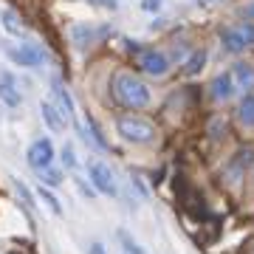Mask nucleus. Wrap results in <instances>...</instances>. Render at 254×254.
Segmentation results:
<instances>
[{"label":"nucleus","instance_id":"obj_5","mask_svg":"<svg viewBox=\"0 0 254 254\" xmlns=\"http://www.w3.org/2000/svg\"><path fill=\"white\" fill-rule=\"evenodd\" d=\"M170 57L164 54V51H155V48H144V51H138V68L150 76H167L170 73Z\"/></svg>","mask_w":254,"mask_h":254},{"label":"nucleus","instance_id":"obj_3","mask_svg":"<svg viewBox=\"0 0 254 254\" xmlns=\"http://www.w3.org/2000/svg\"><path fill=\"white\" fill-rule=\"evenodd\" d=\"M6 57H9L14 65L20 68H40L46 63V51L34 43H23V46H9L6 48Z\"/></svg>","mask_w":254,"mask_h":254},{"label":"nucleus","instance_id":"obj_28","mask_svg":"<svg viewBox=\"0 0 254 254\" xmlns=\"http://www.w3.org/2000/svg\"><path fill=\"white\" fill-rule=\"evenodd\" d=\"M93 6H99V9H108V11H116L119 9V0H88Z\"/></svg>","mask_w":254,"mask_h":254},{"label":"nucleus","instance_id":"obj_4","mask_svg":"<svg viewBox=\"0 0 254 254\" xmlns=\"http://www.w3.org/2000/svg\"><path fill=\"white\" fill-rule=\"evenodd\" d=\"M54 141L51 138H37V141H31L26 150V161L28 167H34L37 173H43V170H48L51 164H54Z\"/></svg>","mask_w":254,"mask_h":254},{"label":"nucleus","instance_id":"obj_13","mask_svg":"<svg viewBox=\"0 0 254 254\" xmlns=\"http://www.w3.org/2000/svg\"><path fill=\"white\" fill-rule=\"evenodd\" d=\"M0 102H3L6 108H20V105H23V93L14 88L11 76H3V79H0Z\"/></svg>","mask_w":254,"mask_h":254},{"label":"nucleus","instance_id":"obj_16","mask_svg":"<svg viewBox=\"0 0 254 254\" xmlns=\"http://www.w3.org/2000/svg\"><path fill=\"white\" fill-rule=\"evenodd\" d=\"M37 195H40V200H43V203H46L48 209H51V215H57V218H63V206H60V200H57V195L51 190H48V187H43V184H40V187H37Z\"/></svg>","mask_w":254,"mask_h":254},{"label":"nucleus","instance_id":"obj_19","mask_svg":"<svg viewBox=\"0 0 254 254\" xmlns=\"http://www.w3.org/2000/svg\"><path fill=\"white\" fill-rule=\"evenodd\" d=\"M0 20H3V26H6V31H9V34H20V20H17V14H14L11 9L0 11Z\"/></svg>","mask_w":254,"mask_h":254},{"label":"nucleus","instance_id":"obj_14","mask_svg":"<svg viewBox=\"0 0 254 254\" xmlns=\"http://www.w3.org/2000/svg\"><path fill=\"white\" fill-rule=\"evenodd\" d=\"M220 43H223V48L226 51H232V54H240V51H246V40H243V34L237 31V26L232 28H220Z\"/></svg>","mask_w":254,"mask_h":254},{"label":"nucleus","instance_id":"obj_23","mask_svg":"<svg viewBox=\"0 0 254 254\" xmlns=\"http://www.w3.org/2000/svg\"><path fill=\"white\" fill-rule=\"evenodd\" d=\"M73 181H76V187H79L82 198H88V200H96V195H99V192L93 190V184H85L82 178H73Z\"/></svg>","mask_w":254,"mask_h":254},{"label":"nucleus","instance_id":"obj_10","mask_svg":"<svg viewBox=\"0 0 254 254\" xmlns=\"http://www.w3.org/2000/svg\"><path fill=\"white\" fill-rule=\"evenodd\" d=\"M40 113H43V122H46L54 133H65V125H68V119H65V113L60 108H57L51 99H46L43 105H40Z\"/></svg>","mask_w":254,"mask_h":254},{"label":"nucleus","instance_id":"obj_17","mask_svg":"<svg viewBox=\"0 0 254 254\" xmlns=\"http://www.w3.org/2000/svg\"><path fill=\"white\" fill-rule=\"evenodd\" d=\"M37 178H40V184L43 187H60L63 184V178H65V173L63 170H57V167H48V170H43V173H37Z\"/></svg>","mask_w":254,"mask_h":254},{"label":"nucleus","instance_id":"obj_22","mask_svg":"<svg viewBox=\"0 0 254 254\" xmlns=\"http://www.w3.org/2000/svg\"><path fill=\"white\" fill-rule=\"evenodd\" d=\"M11 184H14V190H17V195L23 198V203H26V206H34V198H31V192H28V187H26V184L20 181V178H11Z\"/></svg>","mask_w":254,"mask_h":254},{"label":"nucleus","instance_id":"obj_20","mask_svg":"<svg viewBox=\"0 0 254 254\" xmlns=\"http://www.w3.org/2000/svg\"><path fill=\"white\" fill-rule=\"evenodd\" d=\"M119 240H122V249H125V254H147L141 246L133 240V237L127 235V232H119Z\"/></svg>","mask_w":254,"mask_h":254},{"label":"nucleus","instance_id":"obj_9","mask_svg":"<svg viewBox=\"0 0 254 254\" xmlns=\"http://www.w3.org/2000/svg\"><path fill=\"white\" fill-rule=\"evenodd\" d=\"M237 93L235 79H232V71H223L212 79V99L215 102H229Z\"/></svg>","mask_w":254,"mask_h":254},{"label":"nucleus","instance_id":"obj_25","mask_svg":"<svg viewBox=\"0 0 254 254\" xmlns=\"http://www.w3.org/2000/svg\"><path fill=\"white\" fill-rule=\"evenodd\" d=\"M209 133H212V138L226 136V122H223V119H212V125H209Z\"/></svg>","mask_w":254,"mask_h":254},{"label":"nucleus","instance_id":"obj_8","mask_svg":"<svg viewBox=\"0 0 254 254\" xmlns=\"http://www.w3.org/2000/svg\"><path fill=\"white\" fill-rule=\"evenodd\" d=\"M229 71H232V79H235V88H237V91H246V93L254 91V65H252V63L240 60V63H235Z\"/></svg>","mask_w":254,"mask_h":254},{"label":"nucleus","instance_id":"obj_7","mask_svg":"<svg viewBox=\"0 0 254 254\" xmlns=\"http://www.w3.org/2000/svg\"><path fill=\"white\" fill-rule=\"evenodd\" d=\"M252 161H254V150H237V153L223 164V178H226V184H237L240 178H246Z\"/></svg>","mask_w":254,"mask_h":254},{"label":"nucleus","instance_id":"obj_26","mask_svg":"<svg viewBox=\"0 0 254 254\" xmlns=\"http://www.w3.org/2000/svg\"><path fill=\"white\" fill-rule=\"evenodd\" d=\"M237 11H240V17H243L246 23H254V0H246Z\"/></svg>","mask_w":254,"mask_h":254},{"label":"nucleus","instance_id":"obj_21","mask_svg":"<svg viewBox=\"0 0 254 254\" xmlns=\"http://www.w3.org/2000/svg\"><path fill=\"white\" fill-rule=\"evenodd\" d=\"M60 158H63V167H65V170H76V153H73V147H71V144H65V147H63Z\"/></svg>","mask_w":254,"mask_h":254},{"label":"nucleus","instance_id":"obj_12","mask_svg":"<svg viewBox=\"0 0 254 254\" xmlns=\"http://www.w3.org/2000/svg\"><path fill=\"white\" fill-rule=\"evenodd\" d=\"M51 85H54L51 91H54L57 108H60V110L65 113V119H68V122H73V119H76V105H73V96L68 93V88H65V85H63L60 79H54Z\"/></svg>","mask_w":254,"mask_h":254},{"label":"nucleus","instance_id":"obj_27","mask_svg":"<svg viewBox=\"0 0 254 254\" xmlns=\"http://www.w3.org/2000/svg\"><path fill=\"white\" fill-rule=\"evenodd\" d=\"M164 0H141V9L150 11V14H155V11H161Z\"/></svg>","mask_w":254,"mask_h":254},{"label":"nucleus","instance_id":"obj_11","mask_svg":"<svg viewBox=\"0 0 254 254\" xmlns=\"http://www.w3.org/2000/svg\"><path fill=\"white\" fill-rule=\"evenodd\" d=\"M71 43L79 51H88V48L96 43V28L91 23H73L71 26Z\"/></svg>","mask_w":254,"mask_h":254},{"label":"nucleus","instance_id":"obj_29","mask_svg":"<svg viewBox=\"0 0 254 254\" xmlns=\"http://www.w3.org/2000/svg\"><path fill=\"white\" fill-rule=\"evenodd\" d=\"M88 254H108V252H105V246H102V243H91Z\"/></svg>","mask_w":254,"mask_h":254},{"label":"nucleus","instance_id":"obj_6","mask_svg":"<svg viewBox=\"0 0 254 254\" xmlns=\"http://www.w3.org/2000/svg\"><path fill=\"white\" fill-rule=\"evenodd\" d=\"M88 178H91V184H93V190H96V192L110 195V198H116V195H119L116 178H113V173H110V167L93 161L91 167H88Z\"/></svg>","mask_w":254,"mask_h":254},{"label":"nucleus","instance_id":"obj_18","mask_svg":"<svg viewBox=\"0 0 254 254\" xmlns=\"http://www.w3.org/2000/svg\"><path fill=\"white\" fill-rule=\"evenodd\" d=\"M203 65H206V51L198 48V51H192V57L187 60V68H184V71L190 73V76H195V73L203 71Z\"/></svg>","mask_w":254,"mask_h":254},{"label":"nucleus","instance_id":"obj_24","mask_svg":"<svg viewBox=\"0 0 254 254\" xmlns=\"http://www.w3.org/2000/svg\"><path fill=\"white\" fill-rule=\"evenodd\" d=\"M237 31H240V34H243V40H246V46H254V23H240V26H237Z\"/></svg>","mask_w":254,"mask_h":254},{"label":"nucleus","instance_id":"obj_1","mask_svg":"<svg viewBox=\"0 0 254 254\" xmlns=\"http://www.w3.org/2000/svg\"><path fill=\"white\" fill-rule=\"evenodd\" d=\"M113 96H116L119 105H125L130 110H141L150 105V88L127 71H119L113 76Z\"/></svg>","mask_w":254,"mask_h":254},{"label":"nucleus","instance_id":"obj_2","mask_svg":"<svg viewBox=\"0 0 254 254\" xmlns=\"http://www.w3.org/2000/svg\"><path fill=\"white\" fill-rule=\"evenodd\" d=\"M116 133L130 144H150L155 138V127L141 116H122L116 119Z\"/></svg>","mask_w":254,"mask_h":254},{"label":"nucleus","instance_id":"obj_15","mask_svg":"<svg viewBox=\"0 0 254 254\" xmlns=\"http://www.w3.org/2000/svg\"><path fill=\"white\" fill-rule=\"evenodd\" d=\"M237 122L249 130H254V93H246L243 102L237 105Z\"/></svg>","mask_w":254,"mask_h":254}]
</instances>
